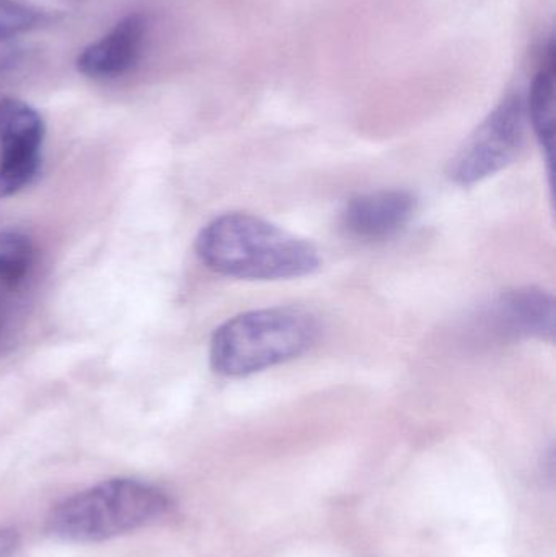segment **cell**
I'll return each mask as SVG.
<instances>
[{"mask_svg": "<svg viewBox=\"0 0 556 557\" xmlns=\"http://www.w3.org/2000/svg\"><path fill=\"white\" fill-rule=\"evenodd\" d=\"M196 253L214 273L248 281L309 276L322 264L316 245L244 212L209 222L196 238Z\"/></svg>", "mask_w": 556, "mask_h": 557, "instance_id": "1", "label": "cell"}, {"mask_svg": "<svg viewBox=\"0 0 556 557\" xmlns=\"http://www.w3.org/2000/svg\"><path fill=\"white\" fill-rule=\"evenodd\" d=\"M165 491L143 481H104L62 500L49 512L45 532L69 543H98L152 525L169 513Z\"/></svg>", "mask_w": 556, "mask_h": 557, "instance_id": "2", "label": "cell"}, {"mask_svg": "<svg viewBox=\"0 0 556 557\" xmlns=\"http://www.w3.org/2000/svg\"><path fill=\"white\" fill-rule=\"evenodd\" d=\"M319 330L317 318L302 308L247 311L215 330L209 360L219 375H250L302 356Z\"/></svg>", "mask_w": 556, "mask_h": 557, "instance_id": "3", "label": "cell"}, {"mask_svg": "<svg viewBox=\"0 0 556 557\" xmlns=\"http://www.w3.org/2000/svg\"><path fill=\"white\" fill-rule=\"evenodd\" d=\"M526 120V100L519 91L503 98L454 157L450 180L459 186H472L506 169L524 143Z\"/></svg>", "mask_w": 556, "mask_h": 557, "instance_id": "4", "label": "cell"}, {"mask_svg": "<svg viewBox=\"0 0 556 557\" xmlns=\"http://www.w3.org/2000/svg\"><path fill=\"white\" fill-rule=\"evenodd\" d=\"M45 123L25 101L0 98V199L32 185L41 166Z\"/></svg>", "mask_w": 556, "mask_h": 557, "instance_id": "5", "label": "cell"}, {"mask_svg": "<svg viewBox=\"0 0 556 557\" xmlns=\"http://www.w3.org/2000/svg\"><path fill=\"white\" fill-rule=\"evenodd\" d=\"M417 199L404 189H382L356 196L343 211V227L361 240H385L407 227Z\"/></svg>", "mask_w": 556, "mask_h": 557, "instance_id": "6", "label": "cell"}, {"mask_svg": "<svg viewBox=\"0 0 556 557\" xmlns=\"http://www.w3.org/2000/svg\"><path fill=\"white\" fill-rule=\"evenodd\" d=\"M147 20L133 13L121 20L107 35L78 54L77 69L97 81L116 78L134 67L146 39Z\"/></svg>", "mask_w": 556, "mask_h": 557, "instance_id": "7", "label": "cell"}, {"mask_svg": "<svg viewBox=\"0 0 556 557\" xmlns=\"http://www.w3.org/2000/svg\"><path fill=\"white\" fill-rule=\"evenodd\" d=\"M555 298L535 287L505 292L492 308V323L498 333L512 337H555Z\"/></svg>", "mask_w": 556, "mask_h": 557, "instance_id": "8", "label": "cell"}, {"mask_svg": "<svg viewBox=\"0 0 556 557\" xmlns=\"http://www.w3.org/2000/svg\"><path fill=\"white\" fill-rule=\"evenodd\" d=\"M529 121L544 149L548 165L554 166L555 157V45L548 48L547 65L535 74L531 91L526 101Z\"/></svg>", "mask_w": 556, "mask_h": 557, "instance_id": "9", "label": "cell"}, {"mask_svg": "<svg viewBox=\"0 0 556 557\" xmlns=\"http://www.w3.org/2000/svg\"><path fill=\"white\" fill-rule=\"evenodd\" d=\"M35 260L32 240L18 231H0V294L23 284Z\"/></svg>", "mask_w": 556, "mask_h": 557, "instance_id": "10", "label": "cell"}, {"mask_svg": "<svg viewBox=\"0 0 556 557\" xmlns=\"http://www.w3.org/2000/svg\"><path fill=\"white\" fill-rule=\"evenodd\" d=\"M39 22L38 10L20 0H0V28L16 35Z\"/></svg>", "mask_w": 556, "mask_h": 557, "instance_id": "11", "label": "cell"}, {"mask_svg": "<svg viewBox=\"0 0 556 557\" xmlns=\"http://www.w3.org/2000/svg\"><path fill=\"white\" fill-rule=\"evenodd\" d=\"M20 59V46L15 35L0 28V72L15 67Z\"/></svg>", "mask_w": 556, "mask_h": 557, "instance_id": "12", "label": "cell"}, {"mask_svg": "<svg viewBox=\"0 0 556 557\" xmlns=\"http://www.w3.org/2000/svg\"><path fill=\"white\" fill-rule=\"evenodd\" d=\"M18 548V535L15 530H0V557H12Z\"/></svg>", "mask_w": 556, "mask_h": 557, "instance_id": "13", "label": "cell"}, {"mask_svg": "<svg viewBox=\"0 0 556 557\" xmlns=\"http://www.w3.org/2000/svg\"><path fill=\"white\" fill-rule=\"evenodd\" d=\"M3 294H0V343H2L3 333H5V308H3L2 301Z\"/></svg>", "mask_w": 556, "mask_h": 557, "instance_id": "14", "label": "cell"}]
</instances>
